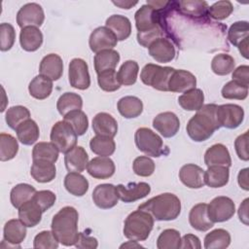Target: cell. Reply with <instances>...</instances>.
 I'll use <instances>...</instances> for the list:
<instances>
[{"label": "cell", "instance_id": "obj_1", "mask_svg": "<svg viewBox=\"0 0 249 249\" xmlns=\"http://www.w3.org/2000/svg\"><path fill=\"white\" fill-rule=\"evenodd\" d=\"M216 104H205L189 120L186 129L189 137L196 142L209 139L220 128L216 117Z\"/></svg>", "mask_w": 249, "mask_h": 249}, {"label": "cell", "instance_id": "obj_2", "mask_svg": "<svg viewBox=\"0 0 249 249\" xmlns=\"http://www.w3.org/2000/svg\"><path fill=\"white\" fill-rule=\"evenodd\" d=\"M78 211L72 206L62 207L52 220V231L57 241L64 246H73L79 239Z\"/></svg>", "mask_w": 249, "mask_h": 249}, {"label": "cell", "instance_id": "obj_3", "mask_svg": "<svg viewBox=\"0 0 249 249\" xmlns=\"http://www.w3.org/2000/svg\"><path fill=\"white\" fill-rule=\"evenodd\" d=\"M138 209L148 212L157 221H172L181 213V201L174 194L163 193L140 204Z\"/></svg>", "mask_w": 249, "mask_h": 249}, {"label": "cell", "instance_id": "obj_4", "mask_svg": "<svg viewBox=\"0 0 249 249\" xmlns=\"http://www.w3.org/2000/svg\"><path fill=\"white\" fill-rule=\"evenodd\" d=\"M154 227V218L148 212L138 209L131 212L124 224V235L134 241L146 240Z\"/></svg>", "mask_w": 249, "mask_h": 249}, {"label": "cell", "instance_id": "obj_5", "mask_svg": "<svg viewBox=\"0 0 249 249\" xmlns=\"http://www.w3.org/2000/svg\"><path fill=\"white\" fill-rule=\"evenodd\" d=\"M175 68L158 64H146L140 73L143 84L160 91H168V82Z\"/></svg>", "mask_w": 249, "mask_h": 249}, {"label": "cell", "instance_id": "obj_6", "mask_svg": "<svg viewBox=\"0 0 249 249\" xmlns=\"http://www.w3.org/2000/svg\"><path fill=\"white\" fill-rule=\"evenodd\" d=\"M135 145L139 151L147 156L159 158L167 154L164 152L163 142L160 135L148 127H140L134 134Z\"/></svg>", "mask_w": 249, "mask_h": 249}, {"label": "cell", "instance_id": "obj_7", "mask_svg": "<svg viewBox=\"0 0 249 249\" xmlns=\"http://www.w3.org/2000/svg\"><path fill=\"white\" fill-rule=\"evenodd\" d=\"M77 136L72 126L64 120L56 122L53 125L50 134L51 142L63 154H66L76 146Z\"/></svg>", "mask_w": 249, "mask_h": 249}, {"label": "cell", "instance_id": "obj_8", "mask_svg": "<svg viewBox=\"0 0 249 249\" xmlns=\"http://www.w3.org/2000/svg\"><path fill=\"white\" fill-rule=\"evenodd\" d=\"M207 213L213 223L226 222L234 215L235 204L228 196H216L207 204Z\"/></svg>", "mask_w": 249, "mask_h": 249}, {"label": "cell", "instance_id": "obj_9", "mask_svg": "<svg viewBox=\"0 0 249 249\" xmlns=\"http://www.w3.org/2000/svg\"><path fill=\"white\" fill-rule=\"evenodd\" d=\"M216 117L218 124L223 127L234 129L238 127L244 120V110L236 104H223L217 106Z\"/></svg>", "mask_w": 249, "mask_h": 249}, {"label": "cell", "instance_id": "obj_10", "mask_svg": "<svg viewBox=\"0 0 249 249\" xmlns=\"http://www.w3.org/2000/svg\"><path fill=\"white\" fill-rule=\"evenodd\" d=\"M68 77L70 86L77 89H87L90 86V77L87 62L82 58H73L69 63Z\"/></svg>", "mask_w": 249, "mask_h": 249}, {"label": "cell", "instance_id": "obj_11", "mask_svg": "<svg viewBox=\"0 0 249 249\" xmlns=\"http://www.w3.org/2000/svg\"><path fill=\"white\" fill-rule=\"evenodd\" d=\"M45 20L43 8L37 3L23 5L17 14V23L22 29L27 26L39 27Z\"/></svg>", "mask_w": 249, "mask_h": 249}, {"label": "cell", "instance_id": "obj_12", "mask_svg": "<svg viewBox=\"0 0 249 249\" xmlns=\"http://www.w3.org/2000/svg\"><path fill=\"white\" fill-rule=\"evenodd\" d=\"M228 39L234 47L239 50L242 56L248 59V39L249 24L245 20L236 21L231 25L228 31Z\"/></svg>", "mask_w": 249, "mask_h": 249}, {"label": "cell", "instance_id": "obj_13", "mask_svg": "<svg viewBox=\"0 0 249 249\" xmlns=\"http://www.w3.org/2000/svg\"><path fill=\"white\" fill-rule=\"evenodd\" d=\"M117 44L118 39L106 26H99L93 29L89 39V48L95 53L104 50H112Z\"/></svg>", "mask_w": 249, "mask_h": 249}, {"label": "cell", "instance_id": "obj_14", "mask_svg": "<svg viewBox=\"0 0 249 249\" xmlns=\"http://www.w3.org/2000/svg\"><path fill=\"white\" fill-rule=\"evenodd\" d=\"M153 126L163 137L170 138L175 136L179 131L180 121L173 112H163L154 118Z\"/></svg>", "mask_w": 249, "mask_h": 249}, {"label": "cell", "instance_id": "obj_15", "mask_svg": "<svg viewBox=\"0 0 249 249\" xmlns=\"http://www.w3.org/2000/svg\"><path fill=\"white\" fill-rule=\"evenodd\" d=\"M119 198L125 202H134L147 196L151 192V187L146 182L128 183L127 185L119 184L116 186Z\"/></svg>", "mask_w": 249, "mask_h": 249}, {"label": "cell", "instance_id": "obj_16", "mask_svg": "<svg viewBox=\"0 0 249 249\" xmlns=\"http://www.w3.org/2000/svg\"><path fill=\"white\" fill-rule=\"evenodd\" d=\"M92 200L94 204L101 209L114 207L119 201L116 186L112 184L97 185L92 192Z\"/></svg>", "mask_w": 249, "mask_h": 249}, {"label": "cell", "instance_id": "obj_17", "mask_svg": "<svg viewBox=\"0 0 249 249\" xmlns=\"http://www.w3.org/2000/svg\"><path fill=\"white\" fill-rule=\"evenodd\" d=\"M149 54L158 62H170L174 59L176 51L171 43L166 38H158L153 41L148 47Z\"/></svg>", "mask_w": 249, "mask_h": 249}, {"label": "cell", "instance_id": "obj_18", "mask_svg": "<svg viewBox=\"0 0 249 249\" xmlns=\"http://www.w3.org/2000/svg\"><path fill=\"white\" fill-rule=\"evenodd\" d=\"M196 86V78L190 71L183 69H175L168 82V91L186 92L195 89Z\"/></svg>", "mask_w": 249, "mask_h": 249}, {"label": "cell", "instance_id": "obj_19", "mask_svg": "<svg viewBox=\"0 0 249 249\" xmlns=\"http://www.w3.org/2000/svg\"><path fill=\"white\" fill-rule=\"evenodd\" d=\"M179 179L190 189H200L204 183V170L194 163H187L180 168Z\"/></svg>", "mask_w": 249, "mask_h": 249}, {"label": "cell", "instance_id": "obj_20", "mask_svg": "<svg viewBox=\"0 0 249 249\" xmlns=\"http://www.w3.org/2000/svg\"><path fill=\"white\" fill-rule=\"evenodd\" d=\"M115 163L109 157H96L89 161L88 173L95 179H108L115 173Z\"/></svg>", "mask_w": 249, "mask_h": 249}, {"label": "cell", "instance_id": "obj_21", "mask_svg": "<svg viewBox=\"0 0 249 249\" xmlns=\"http://www.w3.org/2000/svg\"><path fill=\"white\" fill-rule=\"evenodd\" d=\"M92 129L96 135L114 138L118 132V123L112 115L101 112L93 117Z\"/></svg>", "mask_w": 249, "mask_h": 249}, {"label": "cell", "instance_id": "obj_22", "mask_svg": "<svg viewBox=\"0 0 249 249\" xmlns=\"http://www.w3.org/2000/svg\"><path fill=\"white\" fill-rule=\"evenodd\" d=\"M39 73L52 81H57L63 73L62 58L56 53L47 54L40 62Z\"/></svg>", "mask_w": 249, "mask_h": 249}, {"label": "cell", "instance_id": "obj_23", "mask_svg": "<svg viewBox=\"0 0 249 249\" xmlns=\"http://www.w3.org/2000/svg\"><path fill=\"white\" fill-rule=\"evenodd\" d=\"M65 167L69 172H83L89 163V155L82 146H75L64 156Z\"/></svg>", "mask_w": 249, "mask_h": 249}, {"label": "cell", "instance_id": "obj_24", "mask_svg": "<svg viewBox=\"0 0 249 249\" xmlns=\"http://www.w3.org/2000/svg\"><path fill=\"white\" fill-rule=\"evenodd\" d=\"M204 163L207 167L213 165L230 167L231 165V158L228 148L221 143L212 145L204 154Z\"/></svg>", "mask_w": 249, "mask_h": 249}, {"label": "cell", "instance_id": "obj_25", "mask_svg": "<svg viewBox=\"0 0 249 249\" xmlns=\"http://www.w3.org/2000/svg\"><path fill=\"white\" fill-rule=\"evenodd\" d=\"M208 8L205 1H175V9L180 14L196 19H205L208 16Z\"/></svg>", "mask_w": 249, "mask_h": 249}, {"label": "cell", "instance_id": "obj_26", "mask_svg": "<svg viewBox=\"0 0 249 249\" xmlns=\"http://www.w3.org/2000/svg\"><path fill=\"white\" fill-rule=\"evenodd\" d=\"M3 236L9 244L20 247L19 244L26 237V226L19 219H11L4 226Z\"/></svg>", "mask_w": 249, "mask_h": 249}, {"label": "cell", "instance_id": "obj_27", "mask_svg": "<svg viewBox=\"0 0 249 249\" xmlns=\"http://www.w3.org/2000/svg\"><path fill=\"white\" fill-rule=\"evenodd\" d=\"M189 222L192 228L198 231H206L214 226L208 216L206 203H197L193 206L189 214Z\"/></svg>", "mask_w": 249, "mask_h": 249}, {"label": "cell", "instance_id": "obj_28", "mask_svg": "<svg viewBox=\"0 0 249 249\" xmlns=\"http://www.w3.org/2000/svg\"><path fill=\"white\" fill-rule=\"evenodd\" d=\"M105 26L114 33L118 41H124L127 39L131 34L130 20L122 15L110 16L106 19Z\"/></svg>", "mask_w": 249, "mask_h": 249}, {"label": "cell", "instance_id": "obj_29", "mask_svg": "<svg viewBox=\"0 0 249 249\" xmlns=\"http://www.w3.org/2000/svg\"><path fill=\"white\" fill-rule=\"evenodd\" d=\"M42 213V209L32 198L18 208V218L28 228H33L41 222Z\"/></svg>", "mask_w": 249, "mask_h": 249}, {"label": "cell", "instance_id": "obj_30", "mask_svg": "<svg viewBox=\"0 0 249 249\" xmlns=\"http://www.w3.org/2000/svg\"><path fill=\"white\" fill-rule=\"evenodd\" d=\"M19 43L26 52H35L43 44V34L36 26H27L20 30Z\"/></svg>", "mask_w": 249, "mask_h": 249}, {"label": "cell", "instance_id": "obj_31", "mask_svg": "<svg viewBox=\"0 0 249 249\" xmlns=\"http://www.w3.org/2000/svg\"><path fill=\"white\" fill-rule=\"evenodd\" d=\"M30 174L39 183L52 182L56 175V167L53 162L45 160H33Z\"/></svg>", "mask_w": 249, "mask_h": 249}, {"label": "cell", "instance_id": "obj_32", "mask_svg": "<svg viewBox=\"0 0 249 249\" xmlns=\"http://www.w3.org/2000/svg\"><path fill=\"white\" fill-rule=\"evenodd\" d=\"M230 179V169L227 166H208L204 171V183L210 188H221L228 184Z\"/></svg>", "mask_w": 249, "mask_h": 249}, {"label": "cell", "instance_id": "obj_33", "mask_svg": "<svg viewBox=\"0 0 249 249\" xmlns=\"http://www.w3.org/2000/svg\"><path fill=\"white\" fill-rule=\"evenodd\" d=\"M120 58L119 53L113 49L104 50L97 53L93 58L95 72L99 74L106 70L115 69L120 61Z\"/></svg>", "mask_w": 249, "mask_h": 249}, {"label": "cell", "instance_id": "obj_34", "mask_svg": "<svg viewBox=\"0 0 249 249\" xmlns=\"http://www.w3.org/2000/svg\"><path fill=\"white\" fill-rule=\"evenodd\" d=\"M119 113L125 119L137 118L143 111V103L140 98L136 96L122 97L117 104Z\"/></svg>", "mask_w": 249, "mask_h": 249}, {"label": "cell", "instance_id": "obj_35", "mask_svg": "<svg viewBox=\"0 0 249 249\" xmlns=\"http://www.w3.org/2000/svg\"><path fill=\"white\" fill-rule=\"evenodd\" d=\"M64 187L69 194L83 196L89 190V181L79 172H69L64 178Z\"/></svg>", "mask_w": 249, "mask_h": 249}, {"label": "cell", "instance_id": "obj_36", "mask_svg": "<svg viewBox=\"0 0 249 249\" xmlns=\"http://www.w3.org/2000/svg\"><path fill=\"white\" fill-rule=\"evenodd\" d=\"M28 90L32 97L39 100L46 99L52 93L53 81L43 75H38L29 83Z\"/></svg>", "mask_w": 249, "mask_h": 249}, {"label": "cell", "instance_id": "obj_37", "mask_svg": "<svg viewBox=\"0 0 249 249\" xmlns=\"http://www.w3.org/2000/svg\"><path fill=\"white\" fill-rule=\"evenodd\" d=\"M18 139L23 145H32L34 144L40 135L39 126L35 121L28 119L18 126L16 129Z\"/></svg>", "mask_w": 249, "mask_h": 249}, {"label": "cell", "instance_id": "obj_38", "mask_svg": "<svg viewBox=\"0 0 249 249\" xmlns=\"http://www.w3.org/2000/svg\"><path fill=\"white\" fill-rule=\"evenodd\" d=\"M204 94L200 89H193L178 97L179 105L186 111H197L203 106Z\"/></svg>", "mask_w": 249, "mask_h": 249}, {"label": "cell", "instance_id": "obj_39", "mask_svg": "<svg viewBox=\"0 0 249 249\" xmlns=\"http://www.w3.org/2000/svg\"><path fill=\"white\" fill-rule=\"evenodd\" d=\"M82 107L83 99L78 93L75 92H65L61 94L56 102V109L62 117L71 111L81 110Z\"/></svg>", "mask_w": 249, "mask_h": 249}, {"label": "cell", "instance_id": "obj_40", "mask_svg": "<svg viewBox=\"0 0 249 249\" xmlns=\"http://www.w3.org/2000/svg\"><path fill=\"white\" fill-rule=\"evenodd\" d=\"M36 189L25 183L16 185L10 193V200L15 208H19L24 202L30 200L36 193Z\"/></svg>", "mask_w": 249, "mask_h": 249}, {"label": "cell", "instance_id": "obj_41", "mask_svg": "<svg viewBox=\"0 0 249 249\" xmlns=\"http://www.w3.org/2000/svg\"><path fill=\"white\" fill-rule=\"evenodd\" d=\"M231 244V234L224 229H216L204 237L205 249H224Z\"/></svg>", "mask_w": 249, "mask_h": 249}, {"label": "cell", "instance_id": "obj_42", "mask_svg": "<svg viewBox=\"0 0 249 249\" xmlns=\"http://www.w3.org/2000/svg\"><path fill=\"white\" fill-rule=\"evenodd\" d=\"M58 149L52 142H39L32 150V160L54 163L58 159Z\"/></svg>", "mask_w": 249, "mask_h": 249}, {"label": "cell", "instance_id": "obj_43", "mask_svg": "<svg viewBox=\"0 0 249 249\" xmlns=\"http://www.w3.org/2000/svg\"><path fill=\"white\" fill-rule=\"evenodd\" d=\"M90 150L101 157H109L114 154L116 150V143L111 137L96 135L90 139Z\"/></svg>", "mask_w": 249, "mask_h": 249}, {"label": "cell", "instance_id": "obj_44", "mask_svg": "<svg viewBox=\"0 0 249 249\" xmlns=\"http://www.w3.org/2000/svg\"><path fill=\"white\" fill-rule=\"evenodd\" d=\"M234 58L228 53H218L211 61L212 71L219 76H225L231 73L234 70Z\"/></svg>", "mask_w": 249, "mask_h": 249}, {"label": "cell", "instance_id": "obj_45", "mask_svg": "<svg viewBox=\"0 0 249 249\" xmlns=\"http://www.w3.org/2000/svg\"><path fill=\"white\" fill-rule=\"evenodd\" d=\"M138 72H139V66L136 61L134 60L124 61L121 65L117 73L120 84L123 86H131L135 84L137 80Z\"/></svg>", "mask_w": 249, "mask_h": 249}, {"label": "cell", "instance_id": "obj_46", "mask_svg": "<svg viewBox=\"0 0 249 249\" xmlns=\"http://www.w3.org/2000/svg\"><path fill=\"white\" fill-rule=\"evenodd\" d=\"M30 119L29 110L21 105H17L9 108L5 115V120L9 127L16 130L19 124Z\"/></svg>", "mask_w": 249, "mask_h": 249}, {"label": "cell", "instance_id": "obj_47", "mask_svg": "<svg viewBox=\"0 0 249 249\" xmlns=\"http://www.w3.org/2000/svg\"><path fill=\"white\" fill-rule=\"evenodd\" d=\"M18 151V143L17 139L9 133L0 134V160L7 161L16 157Z\"/></svg>", "mask_w": 249, "mask_h": 249}, {"label": "cell", "instance_id": "obj_48", "mask_svg": "<svg viewBox=\"0 0 249 249\" xmlns=\"http://www.w3.org/2000/svg\"><path fill=\"white\" fill-rule=\"evenodd\" d=\"M67 122L78 136L84 135L89 127V119L85 112L82 110H74L64 116L63 119Z\"/></svg>", "mask_w": 249, "mask_h": 249}, {"label": "cell", "instance_id": "obj_49", "mask_svg": "<svg viewBox=\"0 0 249 249\" xmlns=\"http://www.w3.org/2000/svg\"><path fill=\"white\" fill-rule=\"evenodd\" d=\"M181 245L180 232L175 229H166L157 239L158 249H179Z\"/></svg>", "mask_w": 249, "mask_h": 249}, {"label": "cell", "instance_id": "obj_50", "mask_svg": "<svg viewBox=\"0 0 249 249\" xmlns=\"http://www.w3.org/2000/svg\"><path fill=\"white\" fill-rule=\"evenodd\" d=\"M97 83L99 88L107 92L116 91L121 88V84L115 69L106 70L97 74Z\"/></svg>", "mask_w": 249, "mask_h": 249}, {"label": "cell", "instance_id": "obj_51", "mask_svg": "<svg viewBox=\"0 0 249 249\" xmlns=\"http://www.w3.org/2000/svg\"><path fill=\"white\" fill-rule=\"evenodd\" d=\"M221 93L226 99L244 100L248 95V87L231 80L223 87Z\"/></svg>", "mask_w": 249, "mask_h": 249}, {"label": "cell", "instance_id": "obj_52", "mask_svg": "<svg viewBox=\"0 0 249 249\" xmlns=\"http://www.w3.org/2000/svg\"><path fill=\"white\" fill-rule=\"evenodd\" d=\"M233 6L231 1L223 0L215 2L208 8V16L216 20H223L231 16Z\"/></svg>", "mask_w": 249, "mask_h": 249}, {"label": "cell", "instance_id": "obj_53", "mask_svg": "<svg viewBox=\"0 0 249 249\" xmlns=\"http://www.w3.org/2000/svg\"><path fill=\"white\" fill-rule=\"evenodd\" d=\"M132 168L136 175L141 177H149L155 171V162L149 157L140 156L133 160Z\"/></svg>", "mask_w": 249, "mask_h": 249}, {"label": "cell", "instance_id": "obj_54", "mask_svg": "<svg viewBox=\"0 0 249 249\" xmlns=\"http://www.w3.org/2000/svg\"><path fill=\"white\" fill-rule=\"evenodd\" d=\"M16 40V31L12 24L3 22L0 24V50L7 52L12 49Z\"/></svg>", "mask_w": 249, "mask_h": 249}, {"label": "cell", "instance_id": "obj_55", "mask_svg": "<svg viewBox=\"0 0 249 249\" xmlns=\"http://www.w3.org/2000/svg\"><path fill=\"white\" fill-rule=\"evenodd\" d=\"M58 243L53 231H43L34 237L33 247L39 249H55L58 247Z\"/></svg>", "mask_w": 249, "mask_h": 249}, {"label": "cell", "instance_id": "obj_56", "mask_svg": "<svg viewBox=\"0 0 249 249\" xmlns=\"http://www.w3.org/2000/svg\"><path fill=\"white\" fill-rule=\"evenodd\" d=\"M32 199L40 206L43 212H46L54 204L56 200V196L54 195L53 192L50 190H42V191L36 192Z\"/></svg>", "mask_w": 249, "mask_h": 249}, {"label": "cell", "instance_id": "obj_57", "mask_svg": "<svg viewBox=\"0 0 249 249\" xmlns=\"http://www.w3.org/2000/svg\"><path fill=\"white\" fill-rule=\"evenodd\" d=\"M247 147H248V131L239 135L234 141V148H235L236 155L241 160H244V161H247L249 160Z\"/></svg>", "mask_w": 249, "mask_h": 249}, {"label": "cell", "instance_id": "obj_58", "mask_svg": "<svg viewBox=\"0 0 249 249\" xmlns=\"http://www.w3.org/2000/svg\"><path fill=\"white\" fill-rule=\"evenodd\" d=\"M232 80L245 86H249V66L240 65L232 72Z\"/></svg>", "mask_w": 249, "mask_h": 249}, {"label": "cell", "instance_id": "obj_59", "mask_svg": "<svg viewBox=\"0 0 249 249\" xmlns=\"http://www.w3.org/2000/svg\"><path fill=\"white\" fill-rule=\"evenodd\" d=\"M75 246L77 248H90V249H94L98 246V242L97 239L93 236H89L88 234H86L85 232H80L79 235V239L77 241V243L75 244Z\"/></svg>", "mask_w": 249, "mask_h": 249}, {"label": "cell", "instance_id": "obj_60", "mask_svg": "<svg viewBox=\"0 0 249 249\" xmlns=\"http://www.w3.org/2000/svg\"><path fill=\"white\" fill-rule=\"evenodd\" d=\"M180 248L185 249V248H192V249H200L201 248V244H200V240L196 235L188 233L185 234L182 238H181V245Z\"/></svg>", "mask_w": 249, "mask_h": 249}, {"label": "cell", "instance_id": "obj_61", "mask_svg": "<svg viewBox=\"0 0 249 249\" xmlns=\"http://www.w3.org/2000/svg\"><path fill=\"white\" fill-rule=\"evenodd\" d=\"M248 201L249 198H245L238 208V218L246 226L248 225Z\"/></svg>", "mask_w": 249, "mask_h": 249}, {"label": "cell", "instance_id": "obj_62", "mask_svg": "<svg viewBox=\"0 0 249 249\" xmlns=\"http://www.w3.org/2000/svg\"><path fill=\"white\" fill-rule=\"evenodd\" d=\"M237 182L240 188H242L245 191L249 190V185H248V168H243L239 171L238 176H237Z\"/></svg>", "mask_w": 249, "mask_h": 249}, {"label": "cell", "instance_id": "obj_63", "mask_svg": "<svg viewBox=\"0 0 249 249\" xmlns=\"http://www.w3.org/2000/svg\"><path fill=\"white\" fill-rule=\"evenodd\" d=\"M138 2L135 1V2H131V1H113V4L122 8V9H130L132 8L133 6H135Z\"/></svg>", "mask_w": 249, "mask_h": 249}, {"label": "cell", "instance_id": "obj_64", "mask_svg": "<svg viewBox=\"0 0 249 249\" xmlns=\"http://www.w3.org/2000/svg\"><path fill=\"white\" fill-rule=\"evenodd\" d=\"M143 248L142 245L138 244L137 241H134V240H131V241H127L126 243H124L120 246V248Z\"/></svg>", "mask_w": 249, "mask_h": 249}]
</instances>
